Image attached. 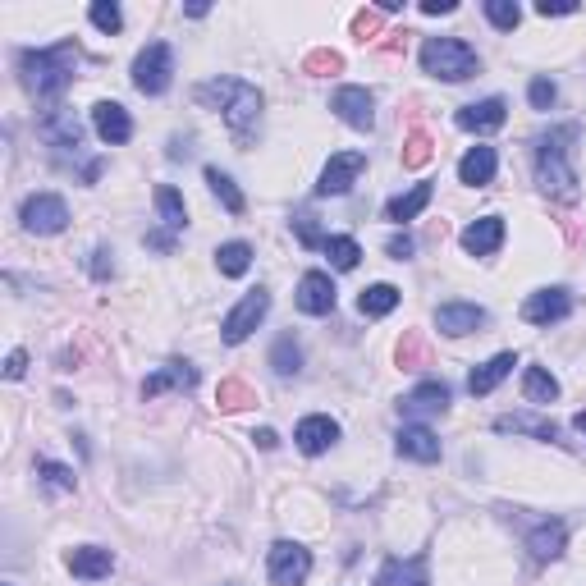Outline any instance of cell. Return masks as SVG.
I'll return each instance as SVG.
<instances>
[{
  "label": "cell",
  "instance_id": "cell-1",
  "mask_svg": "<svg viewBox=\"0 0 586 586\" xmlns=\"http://www.w3.org/2000/svg\"><path fill=\"white\" fill-rule=\"evenodd\" d=\"M74 69H78V46L74 42H60V46H46V51H23L19 55L23 87H28L37 101L60 97V92L74 83Z\"/></svg>",
  "mask_w": 586,
  "mask_h": 586
},
{
  "label": "cell",
  "instance_id": "cell-2",
  "mask_svg": "<svg viewBox=\"0 0 586 586\" xmlns=\"http://www.w3.org/2000/svg\"><path fill=\"white\" fill-rule=\"evenodd\" d=\"M202 106L220 110L225 115V124L239 138H248V129L261 120V92L252 83H243V78H207V83H197L193 92Z\"/></svg>",
  "mask_w": 586,
  "mask_h": 586
},
{
  "label": "cell",
  "instance_id": "cell-3",
  "mask_svg": "<svg viewBox=\"0 0 586 586\" xmlns=\"http://www.w3.org/2000/svg\"><path fill=\"white\" fill-rule=\"evenodd\" d=\"M568 142H577V124H564V129H550L536 147V179L550 197L559 202H573L577 197V170L568 161Z\"/></svg>",
  "mask_w": 586,
  "mask_h": 586
},
{
  "label": "cell",
  "instance_id": "cell-4",
  "mask_svg": "<svg viewBox=\"0 0 586 586\" xmlns=\"http://www.w3.org/2000/svg\"><path fill=\"white\" fill-rule=\"evenodd\" d=\"M422 69L431 78H445V83H463V78H472L481 69V60L463 37H426Z\"/></svg>",
  "mask_w": 586,
  "mask_h": 586
},
{
  "label": "cell",
  "instance_id": "cell-5",
  "mask_svg": "<svg viewBox=\"0 0 586 586\" xmlns=\"http://www.w3.org/2000/svg\"><path fill=\"white\" fill-rule=\"evenodd\" d=\"M170 74H174L170 46H165V42L142 46L138 60H133V87H138L142 97H161L165 87H170Z\"/></svg>",
  "mask_w": 586,
  "mask_h": 586
},
{
  "label": "cell",
  "instance_id": "cell-6",
  "mask_svg": "<svg viewBox=\"0 0 586 586\" xmlns=\"http://www.w3.org/2000/svg\"><path fill=\"white\" fill-rule=\"evenodd\" d=\"M19 220L28 234H60L69 225V207H65V197H55V193H33L23 202Z\"/></svg>",
  "mask_w": 586,
  "mask_h": 586
},
{
  "label": "cell",
  "instance_id": "cell-7",
  "mask_svg": "<svg viewBox=\"0 0 586 586\" xmlns=\"http://www.w3.org/2000/svg\"><path fill=\"white\" fill-rule=\"evenodd\" d=\"M266 312H271V293H266V289H252L248 298H243V303L234 307L225 321H220V339H225V344H243V339H248L252 330L261 326V316H266Z\"/></svg>",
  "mask_w": 586,
  "mask_h": 586
},
{
  "label": "cell",
  "instance_id": "cell-8",
  "mask_svg": "<svg viewBox=\"0 0 586 586\" xmlns=\"http://www.w3.org/2000/svg\"><path fill=\"white\" fill-rule=\"evenodd\" d=\"M312 573V554L298 541H275L271 545V582L275 586H303Z\"/></svg>",
  "mask_w": 586,
  "mask_h": 586
},
{
  "label": "cell",
  "instance_id": "cell-9",
  "mask_svg": "<svg viewBox=\"0 0 586 586\" xmlns=\"http://www.w3.org/2000/svg\"><path fill=\"white\" fill-rule=\"evenodd\" d=\"M362 170H367V156H362V152H335L326 161V170H321V184H316V193H321V197H344Z\"/></svg>",
  "mask_w": 586,
  "mask_h": 586
},
{
  "label": "cell",
  "instance_id": "cell-10",
  "mask_svg": "<svg viewBox=\"0 0 586 586\" xmlns=\"http://www.w3.org/2000/svg\"><path fill=\"white\" fill-rule=\"evenodd\" d=\"M330 110H335L348 129H362V133H367L371 124H376V101H371L367 87H339L335 97H330Z\"/></svg>",
  "mask_w": 586,
  "mask_h": 586
},
{
  "label": "cell",
  "instance_id": "cell-11",
  "mask_svg": "<svg viewBox=\"0 0 586 586\" xmlns=\"http://www.w3.org/2000/svg\"><path fill=\"white\" fill-rule=\"evenodd\" d=\"M568 312H573V293L568 289H541L527 298V307H522V316H527L532 326H554V321H564Z\"/></svg>",
  "mask_w": 586,
  "mask_h": 586
},
{
  "label": "cell",
  "instance_id": "cell-12",
  "mask_svg": "<svg viewBox=\"0 0 586 586\" xmlns=\"http://www.w3.org/2000/svg\"><path fill=\"white\" fill-rule=\"evenodd\" d=\"M92 129H97L101 142H110V147H120V142L133 138V120L120 101H97V106H92Z\"/></svg>",
  "mask_w": 586,
  "mask_h": 586
},
{
  "label": "cell",
  "instance_id": "cell-13",
  "mask_svg": "<svg viewBox=\"0 0 586 586\" xmlns=\"http://www.w3.org/2000/svg\"><path fill=\"white\" fill-rule=\"evenodd\" d=\"M298 312L307 316H330L335 312V284H330V275L312 271L298 280Z\"/></svg>",
  "mask_w": 586,
  "mask_h": 586
},
{
  "label": "cell",
  "instance_id": "cell-14",
  "mask_svg": "<svg viewBox=\"0 0 586 586\" xmlns=\"http://www.w3.org/2000/svg\"><path fill=\"white\" fill-rule=\"evenodd\" d=\"M399 408H403V417H440L449 408V385L426 380V385H417L413 394H403Z\"/></svg>",
  "mask_w": 586,
  "mask_h": 586
},
{
  "label": "cell",
  "instance_id": "cell-15",
  "mask_svg": "<svg viewBox=\"0 0 586 586\" xmlns=\"http://www.w3.org/2000/svg\"><path fill=\"white\" fill-rule=\"evenodd\" d=\"M504 120H509L504 97H486V101H477V106L458 110V129H467V133H495Z\"/></svg>",
  "mask_w": 586,
  "mask_h": 586
},
{
  "label": "cell",
  "instance_id": "cell-16",
  "mask_svg": "<svg viewBox=\"0 0 586 586\" xmlns=\"http://www.w3.org/2000/svg\"><path fill=\"white\" fill-rule=\"evenodd\" d=\"M486 321H490V316L481 312L477 303H445L440 312H435V326L445 330V335H454V339H463V335H472V330H481Z\"/></svg>",
  "mask_w": 586,
  "mask_h": 586
},
{
  "label": "cell",
  "instance_id": "cell-17",
  "mask_svg": "<svg viewBox=\"0 0 586 586\" xmlns=\"http://www.w3.org/2000/svg\"><path fill=\"white\" fill-rule=\"evenodd\" d=\"M65 568L74 577H83V582H97V577H110V568H115V554L101 550V545H78V550L65 554Z\"/></svg>",
  "mask_w": 586,
  "mask_h": 586
},
{
  "label": "cell",
  "instance_id": "cell-18",
  "mask_svg": "<svg viewBox=\"0 0 586 586\" xmlns=\"http://www.w3.org/2000/svg\"><path fill=\"white\" fill-rule=\"evenodd\" d=\"M568 545V527L559 518H545L541 527H532V536H527V550H532L536 564H550V559H559Z\"/></svg>",
  "mask_w": 586,
  "mask_h": 586
},
{
  "label": "cell",
  "instance_id": "cell-19",
  "mask_svg": "<svg viewBox=\"0 0 586 586\" xmlns=\"http://www.w3.org/2000/svg\"><path fill=\"white\" fill-rule=\"evenodd\" d=\"M193 385H197L193 362H165L156 376L142 380V399H156V394H165V390H193Z\"/></svg>",
  "mask_w": 586,
  "mask_h": 586
},
{
  "label": "cell",
  "instance_id": "cell-20",
  "mask_svg": "<svg viewBox=\"0 0 586 586\" xmlns=\"http://www.w3.org/2000/svg\"><path fill=\"white\" fill-rule=\"evenodd\" d=\"M293 440H298L303 454H326V449L339 440V422H330V417H303L298 431H293Z\"/></svg>",
  "mask_w": 586,
  "mask_h": 586
},
{
  "label": "cell",
  "instance_id": "cell-21",
  "mask_svg": "<svg viewBox=\"0 0 586 586\" xmlns=\"http://www.w3.org/2000/svg\"><path fill=\"white\" fill-rule=\"evenodd\" d=\"M500 243H504V220L500 216H481L463 229V248L472 252V257H490Z\"/></svg>",
  "mask_w": 586,
  "mask_h": 586
},
{
  "label": "cell",
  "instance_id": "cell-22",
  "mask_svg": "<svg viewBox=\"0 0 586 586\" xmlns=\"http://www.w3.org/2000/svg\"><path fill=\"white\" fill-rule=\"evenodd\" d=\"M495 431L500 435H536V440H550V445H564L559 426L545 422V417H532V413H513V417H495Z\"/></svg>",
  "mask_w": 586,
  "mask_h": 586
},
{
  "label": "cell",
  "instance_id": "cell-23",
  "mask_svg": "<svg viewBox=\"0 0 586 586\" xmlns=\"http://www.w3.org/2000/svg\"><path fill=\"white\" fill-rule=\"evenodd\" d=\"M42 138L51 142V147H78V142H83V120H78L74 110H46Z\"/></svg>",
  "mask_w": 586,
  "mask_h": 586
},
{
  "label": "cell",
  "instance_id": "cell-24",
  "mask_svg": "<svg viewBox=\"0 0 586 586\" xmlns=\"http://www.w3.org/2000/svg\"><path fill=\"white\" fill-rule=\"evenodd\" d=\"M394 445H399L403 458H417V463H435V458H440V440H435V431H426V426H417V422L403 426Z\"/></svg>",
  "mask_w": 586,
  "mask_h": 586
},
{
  "label": "cell",
  "instance_id": "cell-25",
  "mask_svg": "<svg viewBox=\"0 0 586 586\" xmlns=\"http://www.w3.org/2000/svg\"><path fill=\"white\" fill-rule=\"evenodd\" d=\"M495 147H472V152L458 161V179H463L467 188H486L490 179H495Z\"/></svg>",
  "mask_w": 586,
  "mask_h": 586
},
{
  "label": "cell",
  "instance_id": "cell-26",
  "mask_svg": "<svg viewBox=\"0 0 586 586\" xmlns=\"http://www.w3.org/2000/svg\"><path fill=\"white\" fill-rule=\"evenodd\" d=\"M513 367H518V358H513V353H495V358L481 362V367L472 371V376H467V390H472V394H490L504 376H509Z\"/></svg>",
  "mask_w": 586,
  "mask_h": 586
},
{
  "label": "cell",
  "instance_id": "cell-27",
  "mask_svg": "<svg viewBox=\"0 0 586 586\" xmlns=\"http://www.w3.org/2000/svg\"><path fill=\"white\" fill-rule=\"evenodd\" d=\"M376 586H426V559H390V564L380 568Z\"/></svg>",
  "mask_w": 586,
  "mask_h": 586
},
{
  "label": "cell",
  "instance_id": "cell-28",
  "mask_svg": "<svg viewBox=\"0 0 586 586\" xmlns=\"http://www.w3.org/2000/svg\"><path fill=\"white\" fill-rule=\"evenodd\" d=\"M431 193H435L431 184H417V188H408V193L390 197V207H385V216H390L394 225H403V220H417V216H422V211H426V202H431Z\"/></svg>",
  "mask_w": 586,
  "mask_h": 586
},
{
  "label": "cell",
  "instance_id": "cell-29",
  "mask_svg": "<svg viewBox=\"0 0 586 586\" xmlns=\"http://www.w3.org/2000/svg\"><path fill=\"white\" fill-rule=\"evenodd\" d=\"M207 184H211V193H216L220 202H225V211H229V216H243V207H248V202H243L239 184H234V179H229L225 170H216V165H207Z\"/></svg>",
  "mask_w": 586,
  "mask_h": 586
},
{
  "label": "cell",
  "instance_id": "cell-30",
  "mask_svg": "<svg viewBox=\"0 0 586 586\" xmlns=\"http://www.w3.org/2000/svg\"><path fill=\"white\" fill-rule=\"evenodd\" d=\"M271 367H275V376H298V371H303V348H298V339H293V335L275 339Z\"/></svg>",
  "mask_w": 586,
  "mask_h": 586
},
{
  "label": "cell",
  "instance_id": "cell-31",
  "mask_svg": "<svg viewBox=\"0 0 586 586\" xmlns=\"http://www.w3.org/2000/svg\"><path fill=\"white\" fill-rule=\"evenodd\" d=\"M358 307H362V316H390L399 307V289L394 284H371V289H362Z\"/></svg>",
  "mask_w": 586,
  "mask_h": 586
},
{
  "label": "cell",
  "instance_id": "cell-32",
  "mask_svg": "<svg viewBox=\"0 0 586 586\" xmlns=\"http://www.w3.org/2000/svg\"><path fill=\"white\" fill-rule=\"evenodd\" d=\"M216 266H220V275L239 280V275H248V266H252V248L248 243H225V248L216 252Z\"/></svg>",
  "mask_w": 586,
  "mask_h": 586
},
{
  "label": "cell",
  "instance_id": "cell-33",
  "mask_svg": "<svg viewBox=\"0 0 586 586\" xmlns=\"http://www.w3.org/2000/svg\"><path fill=\"white\" fill-rule=\"evenodd\" d=\"M522 394H527L532 403H554V399H559V380H554L550 371L532 367L527 376H522Z\"/></svg>",
  "mask_w": 586,
  "mask_h": 586
},
{
  "label": "cell",
  "instance_id": "cell-34",
  "mask_svg": "<svg viewBox=\"0 0 586 586\" xmlns=\"http://www.w3.org/2000/svg\"><path fill=\"white\" fill-rule=\"evenodd\" d=\"M156 211H161V220H165V229H184L188 225V211H184V197L174 193L170 184H161L156 188Z\"/></svg>",
  "mask_w": 586,
  "mask_h": 586
},
{
  "label": "cell",
  "instance_id": "cell-35",
  "mask_svg": "<svg viewBox=\"0 0 586 586\" xmlns=\"http://www.w3.org/2000/svg\"><path fill=\"white\" fill-rule=\"evenodd\" d=\"M431 152H435L431 133H426V129H413L408 138H403V170H422V165L431 161Z\"/></svg>",
  "mask_w": 586,
  "mask_h": 586
},
{
  "label": "cell",
  "instance_id": "cell-36",
  "mask_svg": "<svg viewBox=\"0 0 586 586\" xmlns=\"http://www.w3.org/2000/svg\"><path fill=\"white\" fill-rule=\"evenodd\" d=\"M216 403H220V408H225V413H239V408H248V403H257V394H252V385H243V380H220Z\"/></svg>",
  "mask_w": 586,
  "mask_h": 586
},
{
  "label": "cell",
  "instance_id": "cell-37",
  "mask_svg": "<svg viewBox=\"0 0 586 586\" xmlns=\"http://www.w3.org/2000/svg\"><path fill=\"white\" fill-rule=\"evenodd\" d=\"M399 367L403 371L426 367V339H422V330H403V339H399Z\"/></svg>",
  "mask_w": 586,
  "mask_h": 586
},
{
  "label": "cell",
  "instance_id": "cell-38",
  "mask_svg": "<svg viewBox=\"0 0 586 586\" xmlns=\"http://www.w3.org/2000/svg\"><path fill=\"white\" fill-rule=\"evenodd\" d=\"M326 257H330L335 271H353V266L362 261V248L353 239H326Z\"/></svg>",
  "mask_w": 586,
  "mask_h": 586
},
{
  "label": "cell",
  "instance_id": "cell-39",
  "mask_svg": "<svg viewBox=\"0 0 586 586\" xmlns=\"http://www.w3.org/2000/svg\"><path fill=\"white\" fill-rule=\"evenodd\" d=\"M486 19L500 28V33H513L522 23V10L513 5V0H486Z\"/></svg>",
  "mask_w": 586,
  "mask_h": 586
},
{
  "label": "cell",
  "instance_id": "cell-40",
  "mask_svg": "<svg viewBox=\"0 0 586 586\" xmlns=\"http://www.w3.org/2000/svg\"><path fill=\"white\" fill-rule=\"evenodd\" d=\"M37 477H42L51 490H74V467L51 463V458H42V463H37Z\"/></svg>",
  "mask_w": 586,
  "mask_h": 586
},
{
  "label": "cell",
  "instance_id": "cell-41",
  "mask_svg": "<svg viewBox=\"0 0 586 586\" xmlns=\"http://www.w3.org/2000/svg\"><path fill=\"white\" fill-rule=\"evenodd\" d=\"M303 69H307V74H316V78L339 74V69H344V55H339V51H312L303 60Z\"/></svg>",
  "mask_w": 586,
  "mask_h": 586
},
{
  "label": "cell",
  "instance_id": "cell-42",
  "mask_svg": "<svg viewBox=\"0 0 586 586\" xmlns=\"http://www.w3.org/2000/svg\"><path fill=\"white\" fill-rule=\"evenodd\" d=\"M87 14H92V23H97V28H101L106 37H110V33H120V28H124L120 5H106V0H97V5H92Z\"/></svg>",
  "mask_w": 586,
  "mask_h": 586
},
{
  "label": "cell",
  "instance_id": "cell-43",
  "mask_svg": "<svg viewBox=\"0 0 586 586\" xmlns=\"http://www.w3.org/2000/svg\"><path fill=\"white\" fill-rule=\"evenodd\" d=\"M293 229H298V239H303L307 248H326V234L316 229V216H312V211H303V216L293 220Z\"/></svg>",
  "mask_w": 586,
  "mask_h": 586
},
{
  "label": "cell",
  "instance_id": "cell-44",
  "mask_svg": "<svg viewBox=\"0 0 586 586\" xmlns=\"http://www.w3.org/2000/svg\"><path fill=\"white\" fill-rule=\"evenodd\" d=\"M376 33H380V10H358L353 14V37H358V42H371Z\"/></svg>",
  "mask_w": 586,
  "mask_h": 586
},
{
  "label": "cell",
  "instance_id": "cell-45",
  "mask_svg": "<svg viewBox=\"0 0 586 586\" xmlns=\"http://www.w3.org/2000/svg\"><path fill=\"white\" fill-rule=\"evenodd\" d=\"M527 97H532V106H536V110H550V106H554V97H559V87H554L550 78H536Z\"/></svg>",
  "mask_w": 586,
  "mask_h": 586
},
{
  "label": "cell",
  "instance_id": "cell-46",
  "mask_svg": "<svg viewBox=\"0 0 586 586\" xmlns=\"http://www.w3.org/2000/svg\"><path fill=\"white\" fill-rule=\"evenodd\" d=\"M110 275H115V252L97 248L92 252V280H110Z\"/></svg>",
  "mask_w": 586,
  "mask_h": 586
},
{
  "label": "cell",
  "instance_id": "cell-47",
  "mask_svg": "<svg viewBox=\"0 0 586 586\" xmlns=\"http://www.w3.org/2000/svg\"><path fill=\"white\" fill-rule=\"evenodd\" d=\"M536 14L559 19V14H577V5H573V0H541V5H536Z\"/></svg>",
  "mask_w": 586,
  "mask_h": 586
},
{
  "label": "cell",
  "instance_id": "cell-48",
  "mask_svg": "<svg viewBox=\"0 0 586 586\" xmlns=\"http://www.w3.org/2000/svg\"><path fill=\"white\" fill-rule=\"evenodd\" d=\"M23 371H28V353H23V348H14L10 358H5V380H19Z\"/></svg>",
  "mask_w": 586,
  "mask_h": 586
},
{
  "label": "cell",
  "instance_id": "cell-49",
  "mask_svg": "<svg viewBox=\"0 0 586 586\" xmlns=\"http://www.w3.org/2000/svg\"><path fill=\"white\" fill-rule=\"evenodd\" d=\"M385 252H390L394 261H403V257H413V239H408V234H394L390 243H385Z\"/></svg>",
  "mask_w": 586,
  "mask_h": 586
},
{
  "label": "cell",
  "instance_id": "cell-50",
  "mask_svg": "<svg viewBox=\"0 0 586 586\" xmlns=\"http://www.w3.org/2000/svg\"><path fill=\"white\" fill-rule=\"evenodd\" d=\"M147 248L170 252V248H174V234H170V229H152V234H147Z\"/></svg>",
  "mask_w": 586,
  "mask_h": 586
},
{
  "label": "cell",
  "instance_id": "cell-51",
  "mask_svg": "<svg viewBox=\"0 0 586 586\" xmlns=\"http://www.w3.org/2000/svg\"><path fill=\"white\" fill-rule=\"evenodd\" d=\"M252 440H257V449H275V445H280V435H275L271 426H261V431L252 435Z\"/></svg>",
  "mask_w": 586,
  "mask_h": 586
},
{
  "label": "cell",
  "instance_id": "cell-52",
  "mask_svg": "<svg viewBox=\"0 0 586 586\" xmlns=\"http://www.w3.org/2000/svg\"><path fill=\"white\" fill-rule=\"evenodd\" d=\"M422 14H454V0H422Z\"/></svg>",
  "mask_w": 586,
  "mask_h": 586
},
{
  "label": "cell",
  "instance_id": "cell-53",
  "mask_svg": "<svg viewBox=\"0 0 586 586\" xmlns=\"http://www.w3.org/2000/svg\"><path fill=\"white\" fill-rule=\"evenodd\" d=\"M188 152H193V147H188L184 138H174V142H170V156H174V161H179V156H188Z\"/></svg>",
  "mask_w": 586,
  "mask_h": 586
},
{
  "label": "cell",
  "instance_id": "cell-54",
  "mask_svg": "<svg viewBox=\"0 0 586 586\" xmlns=\"http://www.w3.org/2000/svg\"><path fill=\"white\" fill-rule=\"evenodd\" d=\"M573 426H577V435L586 440V413H577V417H573Z\"/></svg>",
  "mask_w": 586,
  "mask_h": 586
}]
</instances>
